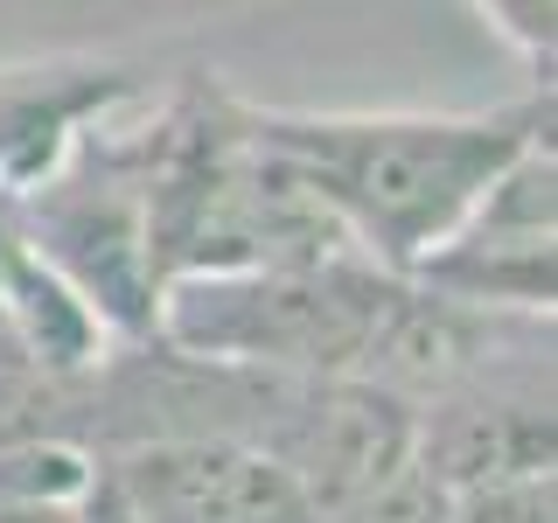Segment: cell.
Instances as JSON below:
<instances>
[{
    "instance_id": "1",
    "label": "cell",
    "mask_w": 558,
    "mask_h": 523,
    "mask_svg": "<svg viewBox=\"0 0 558 523\" xmlns=\"http://www.w3.org/2000/svg\"><path fill=\"white\" fill-rule=\"evenodd\" d=\"M258 126L307 174V188L363 258L412 272L523 147L551 139V84H523L517 98L482 105V112L258 105Z\"/></svg>"
},
{
    "instance_id": "2",
    "label": "cell",
    "mask_w": 558,
    "mask_h": 523,
    "mask_svg": "<svg viewBox=\"0 0 558 523\" xmlns=\"http://www.w3.org/2000/svg\"><path fill=\"white\" fill-rule=\"evenodd\" d=\"M356 252L307 174L272 147L258 105L238 98L217 70H189L161 92V147H154V266L189 272H252L307 266ZM168 293V287H161Z\"/></svg>"
},
{
    "instance_id": "3",
    "label": "cell",
    "mask_w": 558,
    "mask_h": 523,
    "mask_svg": "<svg viewBox=\"0 0 558 523\" xmlns=\"http://www.w3.org/2000/svg\"><path fill=\"white\" fill-rule=\"evenodd\" d=\"M154 147L161 92L92 119L14 203V238L92 301L112 342H147L168 287L154 266Z\"/></svg>"
},
{
    "instance_id": "4",
    "label": "cell",
    "mask_w": 558,
    "mask_h": 523,
    "mask_svg": "<svg viewBox=\"0 0 558 523\" xmlns=\"http://www.w3.org/2000/svg\"><path fill=\"white\" fill-rule=\"evenodd\" d=\"M412 461L440 496H482L510 482H545L558 461L551 426V342L510 349L482 370L440 384L412 405Z\"/></svg>"
},
{
    "instance_id": "5",
    "label": "cell",
    "mask_w": 558,
    "mask_h": 523,
    "mask_svg": "<svg viewBox=\"0 0 558 523\" xmlns=\"http://www.w3.org/2000/svg\"><path fill=\"white\" fill-rule=\"evenodd\" d=\"M426 293L475 314L551 321L558 293V147H523L496 182L468 203V217L412 266Z\"/></svg>"
},
{
    "instance_id": "6",
    "label": "cell",
    "mask_w": 558,
    "mask_h": 523,
    "mask_svg": "<svg viewBox=\"0 0 558 523\" xmlns=\"http://www.w3.org/2000/svg\"><path fill=\"white\" fill-rule=\"evenodd\" d=\"M133 523H314L301 482L238 440H140L105 453Z\"/></svg>"
},
{
    "instance_id": "7",
    "label": "cell",
    "mask_w": 558,
    "mask_h": 523,
    "mask_svg": "<svg viewBox=\"0 0 558 523\" xmlns=\"http://www.w3.org/2000/svg\"><path fill=\"white\" fill-rule=\"evenodd\" d=\"M154 77L112 57H43V63H0V209L22 203L63 147L92 119L147 98Z\"/></svg>"
},
{
    "instance_id": "8",
    "label": "cell",
    "mask_w": 558,
    "mask_h": 523,
    "mask_svg": "<svg viewBox=\"0 0 558 523\" xmlns=\"http://www.w3.org/2000/svg\"><path fill=\"white\" fill-rule=\"evenodd\" d=\"M105 453L77 440H0V510H77Z\"/></svg>"
},
{
    "instance_id": "9",
    "label": "cell",
    "mask_w": 558,
    "mask_h": 523,
    "mask_svg": "<svg viewBox=\"0 0 558 523\" xmlns=\"http://www.w3.org/2000/svg\"><path fill=\"white\" fill-rule=\"evenodd\" d=\"M488 28L510 42V57L531 70V84H551V49H558V0H468Z\"/></svg>"
}]
</instances>
